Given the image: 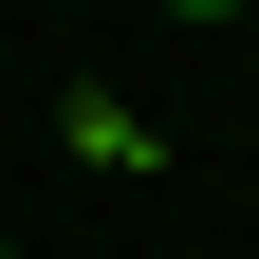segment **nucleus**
I'll use <instances>...</instances> for the list:
<instances>
[{"mask_svg":"<svg viewBox=\"0 0 259 259\" xmlns=\"http://www.w3.org/2000/svg\"><path fill=\"white\" fill-rule=\"evenodd\" d=\"M56 148H74L93 185H130L148 167V111H130V93H56Z\"/></svg>","mask_w":259,"mask_h":259,"instance_id":"1","label":"nucleus"},{"mask_svg":"<svg viewBox=\"0 0 259 259\" xmlns=\"http://www.w3.org/2000/svg\"><path fill=\"white\" fill-rule=\"evenodd\" d=\"M167 19H204V37H222V19H241V0H167Z\"/></svg>","mask_w":259,"mask_h":259,"instance_id":"2","label":"nucleus"}]
</instances>
